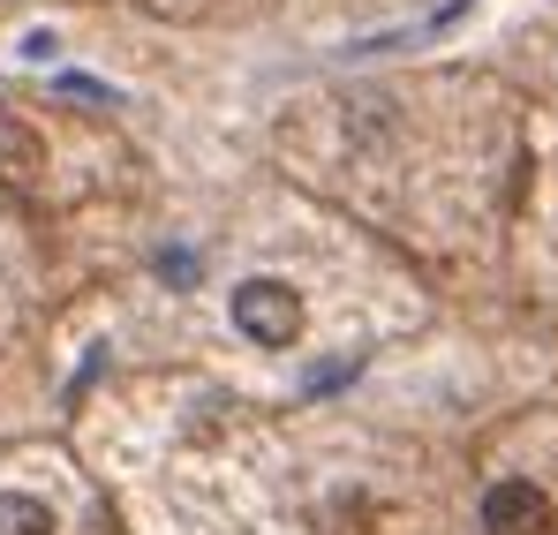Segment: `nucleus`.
<instances>
[{
	"label": "nucleus",
	"mask_w": 558,
	"mask_h": 535,
	"mask_svg": "<svg viewBox=\"0 0 558 535\" xmlns=\"http://www.w3.org/2000/svg\"><path fill=\"white\" fill-rule=\"evenodd\" d=\"M0 535H53V513L38 498H0Z\"/></svg>",
	"instance_id": "obj_4"
},
{
	"label": "nucleus",
	"mask_w": 558,
	"mask_h": 535,
	"mask_svg": "<svg viewBox=\"0 0 558 535\" xmlns=\"http://www.w3.org/2000/svg\"><path fill=\"white\" fill-rule=\"evenodd\" d=\"M234 325H242L257 348H294V332H302V294L279 287V279H250V287H234Z\"/></svg>",
	"instance_id": "obj_1"
},
{
	"label": "nucleus",
	"mask_w": 558,
	"mask_h": 535,
	"mask_svg": "<svg viewBox=\"0 0 558 535\" xmlns=\"http://www.w3.org/2000/svg\"><path fill=\"white\" fill-rule=\"evenodd\" d=\"M483 521H490V535H551V498L536 483H490Z\"/></svg>",
	"instance_id": "obj_2"
},
{
	"label": "nucleus",
	"mask_w": 558,
	"mask_h": 535,
	"mask_svg": "<svg viewBox=\"0 0 558 535\" xmlns=\"http://www.w3.org/2000/svg\"><path fill=\"white\" fill-rule=\"evenodd\" d=\"M46 174V151H38V136L31 129H0V189H31V181Z\"/></svg>",
	"instance_id": "obj_3"
}]
</instances>
